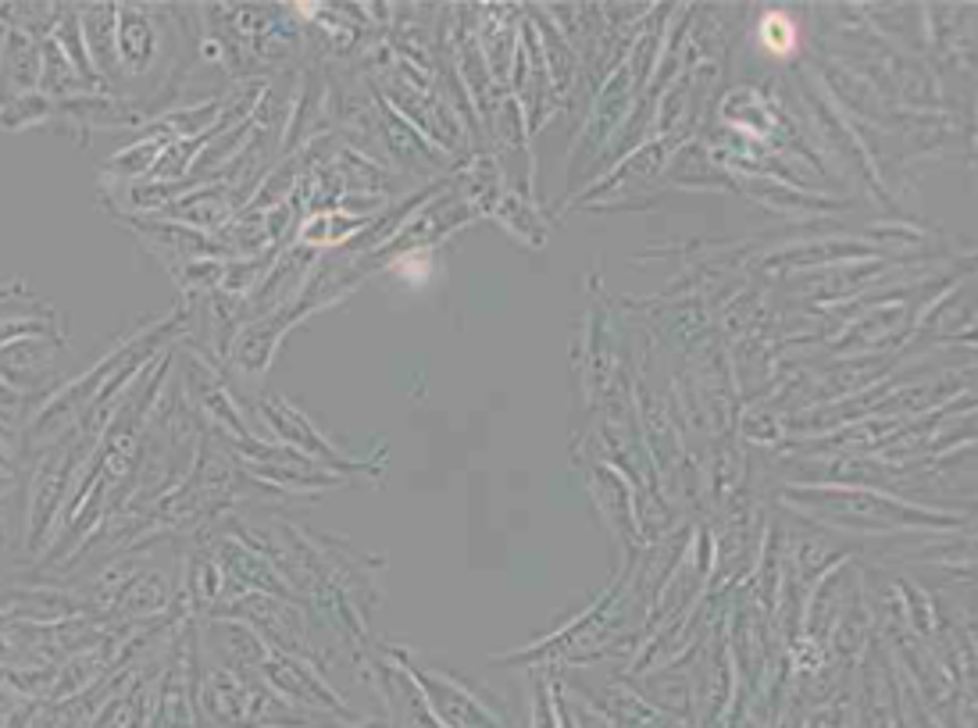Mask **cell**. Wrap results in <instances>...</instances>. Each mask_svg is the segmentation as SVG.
Segmentation results:
<instances>
[{
	"instance_id": "cell-1",
	"label": "cell",
	"mask_w": 978,
	"mask_h": 728,
	"mask_svg": "<svg viewBox=\"0 0 978 728\" xmlns=\"http://www.w3.org/2000/svg\"><path fill=\"white\" fill-rule=\"evenodd\" d=\"M765 40H768V47H775V50H789V43L796 40V29H792V22L785 18V14H768L765 18Z\"/></svg>"
}]
</instances>
